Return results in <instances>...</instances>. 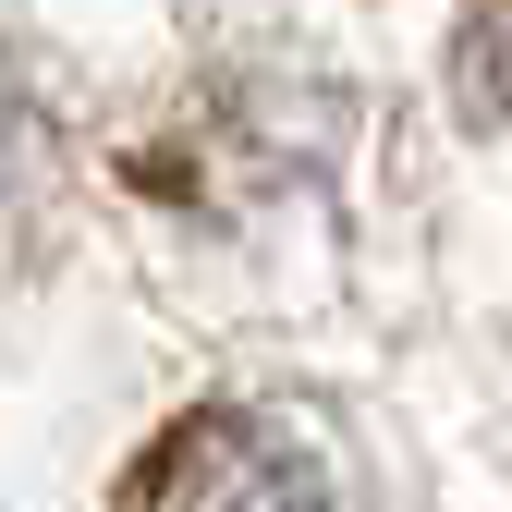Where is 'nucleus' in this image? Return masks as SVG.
<instances>
[{
    "mask_svg": "<svg viewBox=\"0 0 512 512\" xmlns=\"http://www.w3.org/2000/svg\"><path fill=\"white\" fill-rule=\"evenodd\" d=\"M37 147H49V135H37V110H25L13 86H0V208H13V183L37 171Z\"/></svg>",
    "mask_w": 512,
    "mask_h": 512,
    "instance_id": "obj_2",
    "label": "nucleus"
},
{
    "mask_svg": "<svg viewBox=\"0 0 512 512\" xmlns=\"http://www.w3.org/2000/svg\"><path fill=\"white\" fill-rule=\"evenodd\" d=\"M147 512H342V500H330V476H317V452H293L281 427L208 415V427L171 439Z\"/></svg>",
    "mask_w": 512,
    "mask_h": 512,
    "instance_id": "obj_1",
    "label": "nucleus"
}]
</instances>
